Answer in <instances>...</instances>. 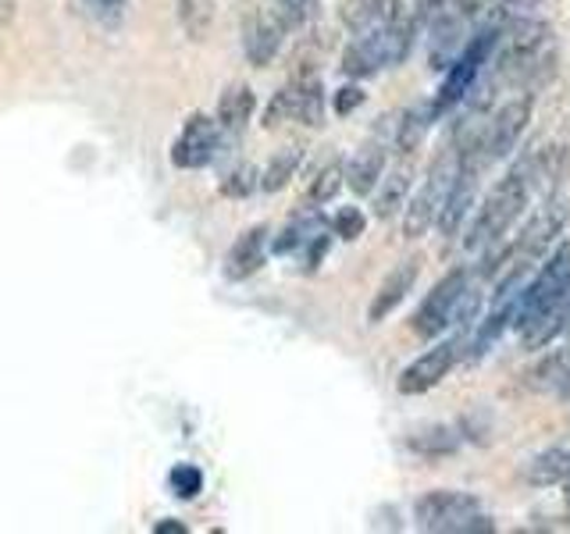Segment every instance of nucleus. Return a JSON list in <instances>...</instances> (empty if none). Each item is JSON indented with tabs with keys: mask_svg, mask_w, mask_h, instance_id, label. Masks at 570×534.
I'll list each match as a JSON object with an SVG mask.
<instances>
[{
	"mask_svg": "<svg viewBox=\"0 0 570 534\" xmlns=\"http://www.w3.org/2000/svg\"><path fill=\"white\" fill-rule=\"evenodd\" d=\"M531 154L521 160V165H513L499 182L492 186V192L485 196V204L474 214V221L468 228V239L463 246L468 249H492L503 243L507 231L517 225V218L524 214L528 200H531Z\"/></svg>",
	"mask_w": 570,
	"mask_h": 534,
	"instance_id": "obj_1",
	"label": "nucleus"
},
{
	"mask_svg": "<svg viewBox=\"0 0 570 534\" xmlns=\"http://www.w3.org/2000/svg\"><path fill=\"white\" fill-rule=\"evenodd\" d=\"M552 68V29L539 18H517L499 29L495 76L507 86H524L542 79Z\"/></svg>",
	"mask_w": 570,
	"mask_h": 534,
	"instance_id": "obj_2",
	"label": "nucleus"
},
{
	"mask_svg": "<svg viewBox=\"0 0 570 534\" xmlns=\"http://www.w3.org/2000/svg\"><path fill=\"white\" fill-rule=\"evenodd\" d=\"M414 521L428 534H471V531H492L495 524L481 513V503L468 492L435 488L424 492L414 503Z\"/></svg>",
	"mask_w": 570,
	"mask_h": 534,
	"instance_id": "obj_3",
	"label": "nucleus"
},
{
	"mask_svg": "<svg viewBox=\"0 0 570 534\" xmlns=\"http://www.w3.org/2000/svg\"><path fill=\"white\" fill-rule=\"evenodd\" d=\"M567 293H570V243H560L557 254H549V260L539 267V275L521 289L510 328H517V332L531 328L534 320H539L549 307H557Z\"/></svg>",
	"mask_w": 570,
	"mask_h": 534,
	"instance_id": "obj_4",
	"label": "nucleus"
},
{
	"mask_svg": "<svg viewBox=\"0 0 570 534\" xmlns=\"http://www.w3.org/2000/svg\"><path fill=\"white\" fill-rule=\"evenodd\" d=\"M456 175H460V154L445 150L432 165V171H428L424 186L410 196V204L403 210V236L406 239H421V236H428V228H435L439 210L445 204V196H450Z\"/></svg>",
	"mask_w": 570,
	"mask_h": 534,
	"instance_id": "obj_5",
	"label": "nucleus"
},
{
	"mask_svg": "<svg viewBox=\"0 0 570 534\" xmlns=\"http://www.w3.org/2000/svg\"><path fill=\"white\" fill-rule=\"evenodd\" d=\"M468 271L463 267H453V271H445L439 281H435V289L428 293L421 299V307L414 314V335L424 338V343H435V335H442L445 328H450V317L456 310V299L463 296V289H468Z\"/></svg>",
	"mask_w": 570,
	"mask_h": 534,
	"instance_id": "obj_6",
	"label": "nucleus"
},
{
	"mask_svg": "<svg viewBox=\"0 0 570 534\" xmlns=\"http://www.w3.org/2000/svg\"><path fill=\"white\" fill-rule=\"evenodd\" d=\"M428 14H432L428 0H389L382 8V40H385L389 65H400L410 58Z\"/></svg>",
	"mask_w": 570,
	"mask_h": 534,
	"instance_id": "obj_7",
	"label": "nucleus"
},
{
	"mask_svg": "<svg viewBox=\"0 0 570 534\" xmlns=\"http://www.w3.org/2000/svg\"><path fill=\"white\" fill-rule=\"evenodd\" d=\"M460 346H463V335L456 338H445V343H435L428 353H421L414 364H406L396 388L403 396H424V392H432L445 374H450L460 360Z\"/></svg>",
	"mask_w": 570,
	"mask_h": 534,
	"instance_id": "obj_8",
	"label": "nucleus"
},
{
	"mask_svg": "<svg viewBox=\"0 0 570 534\" xmlns=\"http://www.w3.org/2000/svg\"><path fill=\"white\" fill-rule=\"evenodd\" d=\"M468 14L456 4H442L432 11V36H428V68L432 71H450L453 61L468 47Z\"/></svg>",
	"mask_w": 570,
	"mask_h": 534,
	"instance_id": "obj_9",
	"label": "nucleus"
},
{
	"mask_svg": "<svg viewBox=\"0 0 570 534\" xmlns=\"http://www.w3.org/2000/svg\"><path fill=\"white\" fill-rule=\"evenodd\" d=\"M218 142H222V125L218 118H207V115H193L178 139L171 142V165L183 168V171H196V168H207L214 154H218Z\"/></svg>",
	"mask_w": 570,
	"mask_h": 534,
	"instance_id": "obj_10",
	"label": "nucleus"
},
{
	"mask_svg": "<svg viewBox=\"0 0 570 534\" xmlns=\"http://www.w3.org/2000/svg\"><path fill=\"white\" fill-rule=\"evenodd\" d=\"M531 111H534L531 97H513L510 103H503L485 121V157H489V165H492V160L510 157L517 150V142H521L528 121H531Z\"/></svg>",
	"mask_w": 570,
	"mask_h": 534,
	"instance_id": "obj_11",
	"label": "nucleus"
},
{
	"mask_svg": "<svg viewBox=\"0 0 570 534\" xmlns=\"http://www.w3.org/2000/svg\"><path fill=\"white\" fill-rule=\"evenodd\" d=\"M293 29L285 26V18L272 8V11H261L246 22V36H243V47H246V61L254 68H267L278 50L285 43V36H289Z\"/></svg>",
	"mask_w": 570,
	"mask_h": 534,
	"instance_id": "obj_12",
	"label": "nucleus"
},
{
	"mask_svg": "<svg viewBox=\"0 0 570 534\" xmlns=\"http://www.w3.org/2000/svg\"><path fill=\"white\" fill-rule=\"evenodd\" d=\"M421 275V260H400L392 271L382 278L379 293H374L371 307H367V325H382L392 314L400 310V303L406 299V293L414 289V281Z\"/></svg>",
	"mask_w": 570,
	"mask_h": 534,
	"instance_id": "obj_13",
	"label": "nucleus"
},
{
	"mask_svg": "<svg viewBox=\"0 0 570 534\" xmlns=\"http://www.w3.org/2000/svg\"><path fill=\"white\" fill-rule=\"evenodd\" d=\"M267 225H254L246 228L243 236L232 243V249L225 254V278L228 281H243L249 275H257L264 267V257H267Z\"/></svg>",
	"mask_w": 570,
	"mask_h": 534,
	"instance_id": "obj_14",
	"label": "nucleus"
},
{
	"mask_svg": "<svg viewBox=\"0 0 570 534\" xmlns=\"http://www.w3.org/2000/svg\"><path fill=\"white\" fill-rule=\"evenodd\" d=\"M410 189H414V165L403 157L400 165H392L385 178L379 182V196H374V218L389 221L410 204Z\"/></svg>",
	"mask_w": 570,
	"mask_h": 534,
	"instance_id": "obj_15",
	"label": "nucleus"
},
{
	"mask_svg": "<svg viewBox=\"0 0 570 534\" xmlns=\"http://www.w3.org/2000/svg\"><path fill=\"white\" fill-rule=\"evenodd\" d=\"M385 171H389V150L382 147V142H364L346 165V186L356 196H371L385 178Z\"/></svg>",
	"mask_w": 570,
	"mask_h": 534,
	"instance_id": "obj_16",
	"label": "nucleus"
},
{
	"mask_svg": "<svg viewBox=\"0 0 570 534\" xmlns=\"http://www.w3.org/2000/svg\"><path fill=\"white\" fill-rule=\"evenodd\" d=\"M567 332H570V293L557 303V307H549L531 328L521 332V343H524L528 353H539V349L557 343V338L567 335Z\"/></svg>",
	"mask_w": 570,
	"mask_h": 534,
	"instance_id": "obj_17",
	"label": "nucleus"
},
{
	"mask_svg": "<svg viewBox=\"0 0 570 534\" xmlns=\"http://www.w3.org/2000/svg\"><path fill=\"white\" fill-rule=\"evenodd\" d=\"M254 107H257L254 89L246 82H232L218 100V125L228 132H239L246 129V121L254 118Z\"/></svg>",
	"mask_w": 570,
	"mask_h": 534,
	"instance_id": "obj_18",
	"label": "nucleus"
},
{
	"mask_svg": "<svg viewBox=\"0 0 570 534\" xmlns=\"http://www.w3.org/2000/svg\"><path fill=\"white\" fill-rule=\"evenodd\" d=\"M524 477L531 481L534 488L567 485V481H570V449H546V453H539L528 463Z\"/></svg>",
	"mask_w": 570,
	"mask_h": 534,
	"instance_id": "obj_19",
	"label": "nucleus"
},
{
	"mask_svg": "<svg viewBox=\"0 0 570 534\" xmlns=\"http://www.w3.org/2000/svg\"><path fill=\"white\" fill-rule=\"evenodd\" d=\"M435 118H439L435 103H414L410 111H403V121H400V129H396V150L403 157L414 154L424 142V136H428V129H432Z\"/></svg>",
	"mask_w": 570,
	"mask_h": 534,
	"instance_id": "obj_20",
	"label": "nucleus"
},
{
	"mask_svg": "<svg viewBox=\"0 0 570 534\" xmlns=\"http://www.w3.org/2000/svg\"><path fill=\"white\" fill-rule=\"evenodd\" d=\"M570 382V346L549 349L546 360L531 367V388L534 392H563Z\"/></svg>",
	"mask_w": 570,
	"mask_h": 534,
	"instance_id": "obj_21",
	"label": "nucleus"
},
{
	"mask_svg": "<svg viewBox=\"0 0 570 534\" xmlns=\"http://www.w3.org/2000/svg\"><path fill=\"white\" fill-rule=\"evenodd\" d=\"M299 165H303V147H282V150H275L272 160H267L264 171H261V189L264 192H282L296 178Z\"/></svg>",
	"mask_w": 570,
	"mask_h": 534,
	"instance_id": "obj_22",
	"label": "nucleus"
},
{
	"mask_svg": "<svg viewBox=\"0 0 570 534\" xmlns=\"http://www.w3.org/2000/svg\"><path fill=\"white\" fill-rule=\"evenodd\" d=\"M175 14L193 43H204L214 29V0H178Z\"/></svg>",
	"mask_w": 570,
	"mask_h": 534,
	"instance_id": "obj_23",
	"label": "nucleus"
},
{
	"mask_svg": "<svg viewBox=\"0 0 570 534\" xmlns=\"http://www.w3.org/2000/svg\"><path fill=\"white\" fill-rule=\"evenodd\" d=\"M346 186V165L343 160H328L325 168H317V175L311 178V186H307V204L311 207H321V204H328L338 196V189Z\"/></svg>",
	"mask_w": 570,
	"mask_h": 534,
	"instance_id": "obj_24",
	"label": "nucleus"
},
{
	"mask_svg": "<svg viewBox=\"0 0 570 534\" xmlns=\"http://www.w3.org/2000/svg\"><path fill=\"white\" fill-rule=\"evenodd\" d=\"M299 111H303V93L299 86L289 79L278 93L272 97V103H267L264 111V129H278L282 121H299Z\"/></svg>",
	"mask_w": 570,
	"mask_h": 534,
	"instance_id": "obj_25",
	"label": "nucleus"
},
{
	"mask_svg": "<svg viewBox=\"0 0 570 534\" xmlns=\"http://www.w3.org/2000/svg\"><path fill=\"white\" fill-rule=\"evenodd\" d=\"M460 445V438L450 432V427H432V432H421L410 438V449L424 453V456H439V453H453Z\"/></svg>",
	"mask_w": 570,
	"mask_h": 534,
	"instance_id": "obj_26",
	"label": "nucleus"
},
{
	"mask_svg": "<svg viewBox=\"0 0 570 534\" xmlns=\"http://www.w3.org/2000/svg\"><path fill=\"white\" fill-rule=\"evenodd\" d=\"M254 189H261V171L254 165H239L222 182V192L228 196V200H243V196H249Z\"/></svg>",
	"mask_w": 570,
	"mask_h": 534,
	"instance_id": "obj_27",
	"label": "nucleus"
},
{
	"mask_svg": "<svg viewBox=\"0 0 570 534\" xmlns=\"http://www.w3.org/2000/svg\"><path fill=\"white\" fill-rule=\"evenodd\" d=\"M168 485L175 488L178 498H196L204 492V474H200V467H193V463H178V467L168 474Z\"/></svg>",
	"mask_w": 570,
	"mask_h": 534,
	"instance_id": "obj_28",
	"label": "nucleus"
},
{
	"mask_svg": "<svg viewBox=\"0 0 570 534\" xmlns=\"http://www.w3.org/2000/svg\"><path fill=\"white\" fill-rule=\"evenodd\" d=\"M364 228H367V218H364V210L361 207H338L335 210V218H332V231L338 239H361L364 236Z\"/></svg>",
	"mask_w": 570,
	"mask_h": 534,
	"instance_id": "obj_29",
	"label": "nucleus"
},
{
	"mask_svg": "<svg viewBox=\"0 0 570 534\" xmlns=\"http://www.w3.org/2000/svg\"><path fill=\"white\" fill-rule=\"evenodd\" d=\"M546 0H499L495 11H492V22L503 29L507 22H517V18H534Z\"/></svg>",
	"mask_w": 570,
	"mask_h": 534,
	"instance_id": "obj_30",
	"label": "nucleus"
},
{
	"mask_svg": "<svg viewBox=\"0 0 570 534\" xmlns=\"http://www.w3.org/2000/svg\"><path fill=\"white\" fill-rule=\"evenodd\" d=\"M314 8H317V0H278L275 4V11L285 18V26L289 29H299L307 18L314 14Z\"/></svg>",
	"mask_w": 570,
	"mask_h": 534,
	"instance_id": "obj_31",
	"label": "nucleus"
},
{
	"mask_svg": "<svg viewBox=\"0 0 570 534\" xmlns=\"http://www.w3.org/2000/svg\"><path fill=\"white\" fill-rule=\"evenodd\" d=\"M364 100H367V93H364L361 86H343V89L335 93V115H338V118H346V115H353Z\"/></svg>",
	"mask_w": 570,
	"mask_h": 534,
	"instance_id": "obj_32",
	"label": "nucleus"
},
{
	"mask_svg": "<svg viewBox=\"0 0 570 534\" xmlns=\"http://www.w3.org/2000/svg\"><path fill=\"white\" fill-rule=\"evenodd\" d=\"M89 4V11H94L100 22H107V26H118L121 22V14H125V4L129 0H86Z\"/></svg>",
	"mask_w": 570,
	"mask_h": 534,
	"instance_id": "obj_33",
	"label": "nucleus"
},
{
	"mask_svg": "<svg viewBox=\"0 0 570 534\" xmlns=\"http://www.w3.org/2000/svg\"><path fill=\"white\" fill-rule=\"evenodd\" d=\"M154 534H186V524L183 521H160V524H154Z\"/></svg>",
	"mask_w": 570,
	"mask_h": 534,
	"instance_id": "obj_34",
	"label": "nucleus"
},
{
	"mask_svg": "<svg viewBox=\"0 0 570 534\" xmlns=\"http://www.w3.org/2000/svg\"><path fill=\"white\" fill-rule=\"evenodd\" d=\"M11 14H14V0H0V26L11 22Z\"/></svg>",
	"mask_w": 570,
	"mask_h": 534,
	"instance_id": "obj_35",
	"label": "nucleus"
},
{
	"mask_svg": "<svg viewBox=\"0 0 570 534\" xmlns=\"http://www.w3.org/2000/svg\"><path fill=\"white\" fill-rule=\"evenodd\" d=\"M567 510H570V481H567Z\"/></svg>",
	"mask_w": 570,
	"mask_h": 534,
	"instance_id": "obj_36",
	"label": "nucleus"
}]
</instances>
